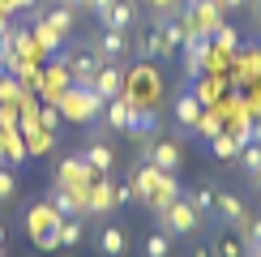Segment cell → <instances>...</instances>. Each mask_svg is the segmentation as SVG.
Instances as JSON below:
<instances>
[{
  "label": "cell",
  "mask_w": 261,
  "mask_h": 257,
  "mask_svg": "<svg viewBox=\"0 0 261 257\" xmlns=\"http://www.w3.org/2000/svg\"><path fill=\"white\" fill-rule=\"evenodd\" d=\"M99 253H103V257H124V253H128V232L116 227V223H103V232H99Z\"/></svg>",
  "instance_id": "23"
},
{
  "label": "cell",
  "mask_w": 261,
  "mask_h": 257,
  "mask_svg": "<svg viewBox=\"0 0 261 257\" xmlns=\"http://www.w3.org/2000/svg\"><path fill=\"white\" fill-rule=\"evenodd\" d=\"M112 5H116V0H90V5H86V13L103 17V13H107V9H112Z\"/></svg>",
  "instance_id": "40"
},
{
  "label": "cell",
  "mask_w": 261,
  "mask_h": 257,
  "mask_svg": "<svg viewBox=\"0 0 261 257\" xmlns=\"http://www.w3.org/2000/svg\"><path fill=\"white\" fill-rule=\"evenodd\" d=\"M248 257H261V240H253V244H248Z\"/></svg>",
  "instance_id": "48"
},
{
  "label": "cell",
  "mask_w": 261,
  "mask_h": 257,
  "mask_svg": "<svg viewBox=\"0 0 261 257\" xmlns=\"http://www.w3.org/2000/svg\"><path fill=\"white\" fill-rule=\"evenodd\" d=\"M205 52H210V39L184 43V73H189V78H201L205 73Z\"/></svg>",
  "instance_id": "26"
},
{
  "label": "cell",
  "mask_w": 261,
  "mask_h": 257,
  "mask_svg": "<svg viewBox=\"0 0 261 257\" xmlns=\"http://www.w3.org/2000/svg\"><path fill=\"white\" fill-rule=\"evenodd\" d=\"M64 64H69V82L73 86H90L94 73H99V56L94 52H82V56H64Z\"/></svg>",
  "instance_id": "21"
},
{
  "label": "cell",
  "mask_w": 261,
  "mask_h": 257,
  "mask_svg": "<svg viewBox=\"0 0 261 257\" xmlns=\"http://www.w3.org/2000/svg\"><path fill=\"white\" fill-rule=\"evenodd\" d=\"M17 167H5L0 163V206H9V201H17Z\"/></svg>",
  "instance_id": "32"
},
{
  "label": "cell",
  "mask_w": 261,
  "mask_h": 257,
  "mask_svg": "<svg viewBox=\"0 0 261 257\" xmlns=\"http://www.w3.org/2000/svg\"><path fill=\"white\" fill-rule=\"evenodd\" d=\"M56 5H69V9H77V13H82V9L90 5V0H56Z\"/></svg>",
  "instance_id": "45"
},
{
  "label": "cell",
  "mask_w": 261,
  "mask_h": 257,
  "mask_svg": "<svg viewBox=\"0 0 261 257\" xmlns=\"http://www.w3.org/2000/svg\"><path fill=\"white\" fill-rule=\"evenodd\" d=\"M17 133H21V142H26V155H30V159H39V155H47V150H56V133H47L39 120H21Z\"/></svg>",
  "instance_id": "12"
},
{
  "label": "cell",
  "mask_w": 261,
  "mask_h": 257,
  "mask_svg": "<svg viewBox=\"0 0 261 257\" xmlns=\"http://www.w3.org/2000/svg\"><path fill=\"white\" fill-rule=\"evenodd\" d=\"M248 133H253V142H261V116H248Z\"/></svg>",
  "instance_id": "44"
},
{
  "label": "cell",
  "mask_w": 261,
  "mask_h": 257,
  "mask_svg": "<svg viewBox=\"0 0 261 257\" xmlns=\"http://www.w3.org/2000/svg\"><path fill=\"white\" fill-rule=\"evenodd\" d=\"M90 90L99 94L103 103H107V99H120V90H124V69H120V64H99Z\"/></svg>",
  "instance_id": "14"
},
{
  "label": "cell",
  "mask_w": 261,
  "mask_h": 257,
  "mask_svg": "<svg viewBox=\"0 0 261 257\" xmlns=\"http://www.w3.org/2000/svg\"><path fill=\"white\" fill-rule=\"evenodd\" d=\"M5 5H9V9H13V13H30V9H35V5H39V0H5Z\"/></svg>",
  "instance_id": "41"
},
{
  "label": "cell",
  "mask_w": 261,
  "mask_h": 257,
  "mask_svg": "<svg viewBox=\"0 0 261 257\" xmlns=\"http://www.w3.org/2000/svg\"><path fill=\"white\" fill-rule=\"evenodd\" d=\"M248 9H253V17H257V26H261V0H248Z\"/></svg>",
  "instance_id": "46"
},
{
  "label": "cell",
  "mask_w": 261,
  "mask_h": 257,
  "mask_svg": "<svg viewBox=\"0 0 261 257\" xmlns=\"http://www.w3.org/2000/svg\"><path fill=\"white\" fill-rule=\"evenodd\" d=\"M128 30H99V39L90 43V52L99 56V64H120L128 56Z\"/></svg>",
  "instance_id": "9"
},
{
  "label": "cell",
  "mask_w": 261,
  "mask_h": 257,
  "mask_svg": "<svg viewBox=\"0 0 261 257\" xmlns=\"http://www.w3.org/2000/svg\"><path fill=\"white\" fill-rule=\"evenodd\" d=\"M210 47H214V52H236V47H240V35H236V30L223 21V26L210 35Z\"/></svg>",
  "instance_id": "34"
},
{
  "label": "cell",
  "mask_w": 261,
  "mask_h": 257,
  "mask_svg": "<svg viewBox=\"0 0 261 257\" xmlns=\"http://www.w3.org/2000/svg\"><path fill=\"white\" fill-rule=\"evenodd\" d=\"M69 64H64V60H51L47 64V69H43V82H39V99L43 103H56L60 99V94L64 90H69Z\"/></svg>",
  "instance_id": "11"
},
{
  "label": "cell",
  "mask_w": 261,
  "mask_h": 257,
  "mask_svg": "<svg viewBox=\"0 0 261 257\" xmlns=\"http://www.w3.org/2000/svg\"><path fill=\"white\" fill-rule=\"evenodd\" d=\"M30 17H35V21H30V35H35V43H39L43 52H60V47H64V35H60L56 26H47V21H43V9H39V5L30 9Z\"/></svg>",
  "instance_id": "19"
},
{
  "label": "cell",
  "mask_w": 261,
  "mask_h": 257,
  "mask_svg": "<svg viewBox=\"0 0 261 257\" xmlns=\"http://www.w3.org/2000/svg\"><path fill=\"white\" fill-rule=\"evenodd\" d=\"M141 159H146V163H154L159 171H171V176H176V171L184 167V146L176 142V137H154V142H150L146 150H141Z\"/></svg>",
  "instance_id": "8"
},
{
  "label": "cell",
  "mask_w": 261,
  "mask_h": 257,
  "mask_svg": "<svg viewBox=\"0 0 261 257\" xmlns=\"http://www.w3.org/2000/svg\"><path fill=\"white\" fill-rule=\"evenodd\" d=\"M223 124H227V120H223V112H219V107H205V112L197 116V124H193L189 133H193V137H201V142H210L214 133H223Z\"/></svg>",
  "instance_id": "28"
},
{
  "label": "cell",
  "mask_w": 261,
  "mask_h": 257,
  "mask_svg": "<svg viewBox=\"0 0 261 257\" xmlns=\"http://www.w3.org/2000/svg\"><path fill=\"white\" fill-rule=\"evenodd\" d=\"M248 180H253V189L261 193V171H253V176H248Z\"/></svg>",
  "instance_id": "49"
},
{
  "label": "cell",
  "mask_w": 261,
  "mask_h": 257,
  "mask_svg": "<svg viewBox=\"0 0 261 257\" xmlns=\"http://www.w3.org/2000/svg\"><path fill=\"white\" fill-rule=\"evenodd\" d=\"M128 137L146 150L154 137H163V112H133V124H128Z\"/></svg>",
  "instance_id": "13"
},
{
  "label": "cell",
  "mask_w": 261,
  "mask_h": 257,
  "mask_svg": "<svg viewBox=\"0 0 261 257\" xmlns=\"http://www.w3.org/2000/svg\"><path fill=\"white\" fill-rule=\"evenodd\" d=\"M43 21L47 26H56L64 39L73 35V26H77V9H69V5H51V9H43Z\"/></svg>",
  "instance_id": "27"
},
{
  "label": "cell",
  "mask_w": 261,
  "mask_h": 257,
  "mask_svg": "<svg viewBox=\"0 0 261 257\" xmlns=\"http://www.w3.org/2000/svg\"><path fill=\"white\" fill-rule=\"evenodd\" d=\"M17 94H21V82L13 73H0V103H17Z\"/></svg>",
  "instance_id": "37"
},
{
  "label": "cell",
  "mask_w": 261,
  "mask_h": 257,
  "mask_svg": "<svg viewBox=\"0 0 261 257\" xmlns=\"http://www.w3.org/2000/svg\"><path fill=\"white\" fill-rule=\"evenodd\" d=\"M189 257H214V253H210V249H205V244H197V249H193Z\"/></svg>",
  "instance_id": "47"
},
{
  "label": "cell",
  "mask_w": 261,
  "mask_h": 257,
  "mask_svg": "<svg viewBox=\"0 0 261 257\" xmlns=\"http://www.w3.org/2000/svg\"><path fill=\"white\" fill-rule=\"evenodd\" d=\"M197 86H193V94H197V103L201 107H219V99H223V90L231 82H227V73H201V78H193Z\"/></svg>",
  "instance_id": "16"
},
{
  "label": "cell",
  "mask_w": 261,
  "mask_h": 257,
  "mask_svg": "<svg viewBox=\"0 0 261 257\" xmlns=\"http://www.w3.org/2000/svg\"><path fill=\"white\" fill-rule=\"evenodd\" d=\"M210 253H219V257H248V244H244V236L231 227V232H219V236H214Z\"/></svg>",
  "instance_id": "24"
},
{
  "label": "cell",
  "mask_w": 261,
  "mask_h": 257,
  "mask_svg": "<svg viewBox=\"0 0 261 257\" xmlns=\"http://www.w3.org/2000/svg\"><path fill=\"white\" fill-rule=\"evenodd\" d=\"M60 223H64V214L51 206L47 197L43 201H35V206L26 210V236L35 240V249H43V253H51V249H60Z\"/></svg>",
  "instance_id": "3"
},
{
  "label": "cell",
  "mask_w": 261,
  "mask_h": 257,
  "mask_svg": "<svg viewBox=\"0 0 261 257\" xmlns=\"http://www.w3.org/2000/svg\"><path fill=\"white\" fill-rule=\"evenodd\" d=\"M128 185H133V201H137V206H146L154 219H159V214L180 197V180L171 176V171H159L154 163H146V159L133 167Z\"/></svg>",
  "instance_id": "1"
},
{
  "label": "cell",
  "mask_w": 261,
  "mask_h": 257,
  "mask_svg": "<svg viewBox=\"0 0 261 257\" xmlns=\"http://www.w3.org/2000/svg\"><path fill=\"white\" fill-rule=\"evenodd\" d=\"M236 163L244 167V176H253V171H261V142H248V146H240Z\"/></svg>",
  "instance_id": "33"
},
{
  "label": "cell",
  "mask_w": 261,
  "mask_h": 257,
  "mask_svg": "<svg viewBox=\"0 0 261 257\" xmlns=\"http://www.w3.org/2000/svg\"><path fill=\"white\" fill-rule=\"evenodd\" d=\"M99 120H103L107 128H112V133H128V124H133V107H128L124 99H107Z\"/></svg>",
  "instance_id": "22"
},
{
  "label": "cell",
  "mask_w": 261,
  "mask_h": 257,
  "mask_svg": "<svg viewBox=\"0 0 261 257\" xmlns=\"http://www.w3.org/2000/svg\"><path fill=\"white\" fill-rule=\"evenodd\" d=\"M137 5H141V9H150V21H154V26H163V21L180 17L184 0H137Z\"/></svg>",
  "instance_id": "29"
},
{
  "label": "cell",
  "mask_w": 261,
  "mask_h": 257,
  "mask_svg": "<svg viewBox=\"0 0 261 257\" xmlns=\"http://www.w3.org/2000/svg\"><path fill=\"white\" fill-rule=\"evenodd\" d=\"M26 142H21V133H17V128H9V167H21V163H26Z\"/></svg>",
  "instance_id": "35"
},
{
  "label": "cell",
  "mask_w": 261,
  "mask_h": 257,
  "mask_svg": "<svg viewBox=\"0 0 261 257\" xmlns=\"http://www.w3.org/2000/svg\"><path fill=\"white\" fill-rule=\"evenodd\" d=\"M210 155L219 159V163H236V155H240V142H236V137L223 128V133H214V137H210Z\"/></svg>",
  "instance_id": "30"
},
{
  "label": "cell",
  "mask_w": 261,
  "mask_h": 257,
  "mask_svg": "<svg viewBox=\"0 0 261 257\" xmlns=\"http://www.w3.org/2000/svg\"><path fill=\"white\" fill-rule=\"evenodd\" d=\"M107 133H112L107 124L103 128H90V137H86V146H82V159L99 171V176H112V171H116V150H112V142H107Z\"/></svg>",
  "instance_id": "6"
},
{
  "label": "cell",
  "mask_w": 261,
  "mask_h": 257,
  "mask_svg": "<svg viewBox=\"0 0 261 257\" xmlns=\"http://www.w3.org/2000/svg\"><path fill=\"white\" fill-rule=\"evenodd\" d=\"M112 210H116V201H112V176H99L90 189H86V197H82V214H86V219H107Z\"/></svg>",
  "instance_id": "10"
},
{
  "label": "cell",
  "mask_w": 261,
  "mask_h": 257,
  "mask_svg": "<svg viewBox=\"0 0 261 257\" xmlns=\"http://www.w3.org/2000/svg\"><path fill=\"white\" fill-rule=\"evenodd\" d=\"M120 99L133 107V112H159L163 99H167V82H163V69L154 60H137L133 69H124V90Z\"/></svg>",
  "instance_id": "2"
},
{
  "label": "cell",
  "mask_w": 261,
  "mask_h": 257,
  "mask_svg": "<svg viewBox=\"0 0 261 257\" xmlns=\"http://www.w3.org/2000/svg\"><path fill=\"white\" fill-rule=\"evenodd\" d=\"M82 197H86L82 189H64V185H51L47 189V201L64 214V219H86V214H82Z\"/></svg>",
  "instance_id": "17"
},
{
  "label": "cell",
  "mask_w": 261,
  "mask_h": 257,
  "mask_svg": "<svg viewBox=\"0 0 261 257\" xmlns=\"http://www.w3.org/2000/svg\"><path fill=\"white\" fill-rule=\"evenodd\" d=\"M0 257H5V249H0Z\"/></svg>",
  "instance_id": "51"
},
{
  "label": "cell",
  "mask_w": 261,
  "mask_h": 257,
  "mask_svg": "<svg viewBox=\"0 0 261 257\" xmlns=\"http://www.w3.org/2000/svg\"><path fill=\"white\" fill-rule=\"evenodd\" d=\"M180 193H184V201H189V206L197 210L201 219H205V214H214V185H205V180H197L193 189H180Z\"/></svg>",
  "instance_id": "25"
},
{
  "label": "cell",
  "mask_w": 261,
  "mask_h": 257,
  "mask_svg": "<svg viewBox=\"0 0 261 257\" xmlns=\"http://www.w3.org/2000/svg\"><path fill=\"white\" fill-rule=\"evenodd\" d=\"M5 240H9V227H5V223H0V249H5Z\"/></svg>",
  "instance_id": "50"
},
{
  "label": "cell",
  "mask_w": 261,
  "mask_h": 257,
  "mask_svg": "<svg viewBox=\"0 0 261 257\" xmlns=\"http://www.w3.org/2000/svg\"><path fill=\"white\" fill-rule=\"evenodd\" d=\"M201 112H205V107L197 103V94H193V90H180V94H171V116H176V124H180V128H193Z\"/></svg>",
  "instance_id": "18"
},
{
  "label": "cell",
  "mask_w": 261,
  "mask_h": 257,
  "mask_svg": "<svg viewBox=\"0 0 261 257\" xmlns=\"http://www.w3.org/2000/svg\"><path fill=\"white\" fill-rule=\"evenodd\" d=\"M56 236H60V244H64V249H69V244H82V219H64Z\"/></svg>",
  "instance_id": "36"
},
{
  "label": "cell",
  "mask_w": 261,
  "mask_h": 257,
  "mask_svg": "<svg viewBox=\"0 0 261 257\" xmlns=\"http://www.w3.org/2000/svg\"><path fill=\"white\" fill-rule=\"evenodd\" d=\"M159 227L167 232L171 240H176V236H197V232H201V214L193 210L189 201H184V193H180V197L159 214Z\"/></svg>",
  "instance_id": "5"
},
{
  "label": "cell",
  "mask_w": 261,
  "mask_h": 257,
  "mask_svg": "<svg viewBox=\"0 0 261 257\" xmlns=\"http://www.w3.org/2000/svg\"><path fill=\"white\" fill-rule=\"evenodd\" d=\"M56 107H60V120H69V124H94L103 116V99L90 86H69L56 99Z\"/></svg>",
  "instance_id": "4"
},
{
  "label": "cell",
  "mask_w": 261,
  "mask_h": 257,
  "mask_svg": "<svg viewBox=\"0 0 261 257\" xmlns=\"http://www.w3.org/2000/svg\"><path fill=\"white\" fill-rule=\"evenodd\" d=\"M137 13H141L137 0H116L99 21H103V30H133V26H137Z\"/></svg>",
  "instance_id": "15"
},
{
  "label": "cell",
  "mask_w": 261,
  "mask_h": 257,
  "mask_svg": "<svg viewBox=\"0 0 261 257\" xmlns=\"http://www.w3.org/2000/svg\"><path fill=\"white\" fill-rule=\"evenodd\" d=\"M17 103H0V128H17Z\"/></svg>",
  "instance_id": "39"
},
{
  "label": "cell",
  "mask_w": 261,
  "mask_h": 257,
  "mask_svg": "<svg viewBox=\"0 0 261 257\" xmlns=\"http://www.w3.org/2000/svg\"><path fill=\"white\" fill-rule=\"evenodd\" d=\"M94 180H99V171H94L90 163H86V159H82V150H77V155H64L60 159V163H56V180H51V185H64V189H90L94 185Z\"/></svg>",
  "instance_id": "7"
},
{
  "label": "cell",
  "mask_w": 261,
  "mask_h": 257,
  "mask_svg": "<svg viewBox=\"0 0 261 257\" xmlns=\"http://www.w3.org/2000/svg\"><path fill=\"white\" fill-rule=\"evenodd\" d=\"M214 214H219L223 223H231L236 232H240V223L248 219V206L240 197H236V193H214Z\"/></svg>",
  "instance_id": "20"
},
{
  "label": "cell",
  "mask_w": 261,
  "mask_h": 257,
  "mask_svg": "<svg viewBox=\"0 0 261 257\" xmlns=\"http://www.w3.org/2000/svg\"><path fill=\"white\" fill-rule=\"evenodd\" d=\"M141 253H146V257H171V236L167 232H150L146 236V244H141Z\"/></svg>",
  "instance_id": "31"
},
{
  "label": "cell",
  "mask_w": 261,
  "mask_h": 257,
  "mask_svg": "<svg viewBox=\"0 0 261 257\" xmlns=\"http://www.w3.org/2000/svg\"><path fill=\"white\" fill-rule=\"evenodd\" d=\"M39 124L47 128V133H56V128L64 124V120H60V107H56V103H43V107H39Z\"/></svg>",
  "instance_id": "38"
},
{
  "label": "cell",
  "mask_w": 261,
  "mask_h": 257,
  "mask_svg": "<svg viewBox=\"0 0 261 257\" xmlns=\"http://www.w3.org/2000/svg\"><path fill=\"white\" fill-rule=\"evenodd\" d=\"M0 163L9 167V128H0Z\"/></svg>",
  "instance_id": "43"
},
{
  "label": "cell",
  "mask_w": 261,
  "mask_h": 257,
  "mask_svg": "<svg viewBox=\"0 0 261 257\" xmlns=\"http://www.w3.org/2000/svg\"><path fill=\"white\" fill-rule=\"evenodd\" d=\"M219 5H223V13H244L248 0H219Z\"/></svg>",
  "instance_id": "42"
}]
</instances>
